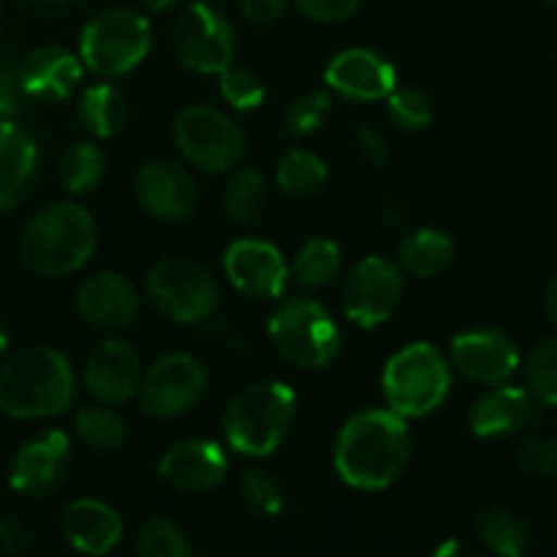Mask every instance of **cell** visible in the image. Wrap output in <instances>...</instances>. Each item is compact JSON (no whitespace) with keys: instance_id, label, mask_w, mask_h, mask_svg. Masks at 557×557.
<instances>
[{"instance_id":"23","label":"cell","mask_w":557,"mask_h":557,"mask_svg":"<svg viewBox=\"0 0 557 557\" xmlns=\"http://www.w3.org/2000/svg\"><path fill=\"white\" fill-rule=\"evenodd\" d=\"M38 180V145L20 123L0 117V212L14 210Z\"/></svg>"},{"instance_id":"35","label":"cell","mask_w":557,"mask_h":557,"mask_svg":"<svg viewBox=\"0 0 557 557\" xmlns=\"http://www.w3.org/2000/svg\"><path fill=\"white\" fill-rule=\"evenodd\" d=\"M239 498L259 517H277L283 511L281 482L261 468H245L239 476Z\"/></svg>"},{"instance_id":"12","label":"cell","mask_w":557,"mask_h":557,"mask_svg":"<svg viewBox=\"0 0 557 557\" xmlns=\"http://www.w3.org/2000/svg\"><path fill=\"white\" fill-rule=\"evenodd\" d=\"M403 297V270L384 256H368L351 267L343 283V310L362 330L392 319Z\"/></svg>"},{"instance_id":"5","label":"cell","mask_w":557,"mask_h":557,"mask_svg":"<svg viewBox=\"0 0 557 557\" xmlns=\"http://www.w3.org/2000/svg\"><path fill=\"white\" fill-rule=\"evenodd\" d=\"M384 397L403 419L433 413L451 389V370L444 354L430 343L400 348L384 368Z\"/></svg>"},{"instance_id":"10","label":"cell","mask_w":557,"mask_h":557,"mask_svg":"<svg viewBox=\"0 0 557 557\" xmlns=\"http://www.w3.org/2000/svg\"><path fill=\"white\" fill-rule=\"evenodd\" d=\"M174 52L196 74H221L234 63V27L221 9L190 3L174 22Z\"/></svg>"},{"instance_id":"6","label":"cell","mask_w":557,"mask_h":557,"mask_svg":"<svg viewBox=\"0 0 557 557\" xmlns=\"http://www.w3.org/2000/svg\"><path fill=\"white\" fill-rule=\"evenodd\" d=\"M152 47L147 16L131 9H109L92 16L79 36V60L96 76L114 79L134 71Z\"/></svg>"},{"instance_id":"22","label":"cell","mask_w":557,"mask_h":557,"mask_svg":"<svg viewBox=\"0 0 557 557\" xmlns=\"http://www.w3.org/2000/svg\"><path fill=\"white\" fill-rule=\"evenodd\" d=\"M65 544L82 555H109L123 539V520L109 504L96 498L71 500L60 517Z\"/></svg>"},{"instance_id":"24","label":"cell","mask_w":557,"mask_h":557,"mask_svg":"<svg viewBox=\"0 0 557 557\" xmlns=\"http://www.w3.org/2000/svg\"><path fill=\"white\" fill-rule=\"evenodd\" d=\"M533 395L520 386L498 384L479 397L471 411V433L476 438H506L520 433L533 419Z\"/></svg>"},{"instance_id":"44","label":"cell","mask_w":557,"mask_h":557,"mask_svg":"<svg viewBox=\"0 0 557 557\" xmlns=\"http://www.w3.org/2000/svg\"><path fill=\"white\" fill-rule=\"evenodd\" d=\"M288 9V0H239V14L253 25H272Z\"/></svg>"},{"instance_id":"18","label":"cell","mask_w":557,"mask_h":557,"mask_svg":"<svg viewBox=\"0 0 557 557\" xmlns=\"http://www.w3.org/2000/svg\"><path fill=\"white\" fill-rule=\"evenodd\" d=\"M82 379L98 403L117 406V403L131 400L139 392L141 381L139 354L131 343L117 341V337L98 343L87 357Z\"/></svg>"},{"instance_id":"45","label":"cell","mask_w":557,"mask_h":557,"mask_svg":"<svg viewBox=\"0 0 557 557\" xmlns=\"http://www.w3.org/2000/svg\"><path fill=\"white\" fill-rule=\"evenodd\" d=\"M544 313L557 326V275L547 283V292H544Z\"/></svg>"},{"instance_id":"8","label":"cell","mask_w":557,"mask_h":557,"mask_svg":"<svg viewBox=\"0 0 557 557\" xmlns=\"http://www.w3.org/2000/svg\"><path fill=\"white\" fill-rule=\"evenodd\" d=\"M174 141L188 163L201 172L223 174L245 158V134L215 107L194 103L174 120Z\"/></svg>"},{"instance_id":"32","label":"cell","mask_w":557,"mask_h":557,"mask_svg":"<svg viewBox=\"0 0 557 557\" xmlns=\"http://www.w3.org/2000/svg\"><path fill=\"white\" fill-rule=\"evenodd\" d=\"M223 205H226L232 221L253 223L267 207V183L261 172H256V169L234 172V177L226 185V194H223Z\"/></svg>"},{"instance_id":"46","label":"cell","mask_w":557,"mask_h":557,"mask_svg":"<svg viewBox=\"0 0 557 557\" xmlns=\"http://www.w3.org/2000/svg\"><path fill=\"white\" fill-rule=\"evenodd\" d=\"M473 547H468V544H460V542H446L441 544L438 549H435V555L438 557H446V555H471Z\"/></svg>"},{"instance_id":"3","label":"cell","mask_w":557,"mask_h":557,"mask_svg":"<svg viewBox=\"0 0 557 557\" xmlns=\"http://www.w3.org/2000/svg\"><path fill=\"white\" fill-rule=\"evenodd\" d=\"M96 223L74 201H54L27 221L20 234V259L33 275L65 277L90 261Z\"/></svg>"},{"instance_id":"42","label":"cell","mask_w":557,"mask_h":557,"mask_svg":"<svg viewBox=\"0 0 557 557\" xmlns=\"http://www.w3.org/2000/svg\"><path fill=\"white\" fill-rule=\"evenodd\" d=\"M357 145H359V156H362L364 163H368L370 169H375V172H381V169L389 163V150H386L384 139H381L379 131L370 128V125H364V128L357 131Z\"/></svg>"},{"instance_id":"15","label":"cell","mask_w":557,"mask_h":557,"mask_svg":"<svg viewBox=\"0 0 557 557\" xmlns=\"http://www.w3.org/2000/svg\"><path fill=\"white\" fill-rule=\"evenodd\" d=\"M223 270L237 292L256 299H277L286 292L288 267L281 250L264 239H237L226 248Z\"/></svg>"},{"instance_id":"29","label":"cell","mask_w":557,"mask_h":557,"mask_svg":"<svg viewBox=\"0 0 557 557\" xmlns=\"http://www.w3.org/2000/svg\"><path fill=\"white\" fill-rule=\"evenodd\" d=\"M343 253L332 239L315 237L302 245L292 264L294 281L302 288H324L341 275Z\"/></svg>"},{"instance_id":"34","label":"cell","mask_w":557,"mask_h":557,"mask_svg":"<svg viewBox=\"0 0 557 557\" xmlns=\"http://www.w3.org/2000/svg\"><path fill=\"white\" fill-rule=\"evenodd\" d=\"M525 381L533 400L557 408V335L536 343L528 354Z\"/></svg>"},{"instance_id":"25","label":"cell","mask_w":557,"mask_h":557,"mask_svg":"<svg viewBox=\"0 0 557 557\" xmlns=\"http://www.w3.org/2000/svg\"><path fill=\"white\" fill-rule=\"evenodd\" d=\"M455 261V243L438 228H417L408 234L397 250V267L403 275L413 277H438Z\"/></svg>"},{"instance_id":"16","label":"cell","mask_w":557,"mask_h":557,"mask_svg":"<svg viewBox=\"0 0 557 557\" xmlns=\"http://www.w3.org/2000/svg\"><path fill=\"white\" fill-rule=\"evenodd\" d=\"M324 76L326 85L348 101H381L397 87L395 65L364 47L337 52L326 65Z\"/></svg>"},{"instance_id":"19","label":"cell","mask_w":557,"mask_h":557,"mask_svg":"<svg viewBox=\"0 0 557 557\" xmlns=\"http://www.w3.org/2000/svg\"><path fill=\"white\" fill-rule=\"evenodd\" d=\"M134 188L139 205L158 221H185L196 207V183L188 169L180 166V163H145L136 174Z\"/></svg>"},{"instance_id":"47","label":"cell","mask_w":557,"mask_h":557,"mask_svg":"<svg viewBox=\"0 0 557 557\" xmlns=\"http://www.w3.org/2000/svg\"><path fill=\"white\" fill-rule=\"evenodd\" d=\"M180 0H145V5L150 11H166V9H172V5H177Z\"/></svg>"},{"instance_id":"31","label":"cell","mask_w":557,"mask_h":557,"mask_svg":"<svg viewBox=\"0 0 557 557\" xmlns=\"http://www.w3.org/2000/svg\"><path fill=\"white\" fill-rule=\"evenodd\" d=\"M277 188L288 196H313L324 188L326 183V166L315 152L310 150H292L283 156L277 163Z\"/></svg>"},{"instance_id":"11","label":"cell","mask_w":557,"mask_h":557,"mask_svg":"<svg viewBox=\"0 0 557 557\" xmlns=\"http://www.w3.org/2000/svg\"><path fill=\"white\" fill-rule=\"evenodd\" d=\"M207 392V370L190 354H166L141 373L139 406L147 417L169 419L199 406Z\"/></svg>"},{"instance_id":"41","label":"cell","mask_w":557,"mask_h":557,"mask_svg":"<svg viewBox=\"0 0 557 557\" xmlns=\"http://www.w3.org/2000/svg\"><path fill=\"white\" fill-rule=\"evenodd\" d=\"M33 536L20 520L14 517H0V553L5 555H25L30 553Z\"/></svg>"},{"instance_id":"40","label":"cell","mask_w":557,"mask_h":557,"mask_svg":"<svg viewBox=\"0 0 557 557\" xmlns=\"http://www.w3.org/2000/svg\"><path fill=\"white\" fill-rule=\"evenodd\" d=\"M294 3H297V9L302 11L308 20L332 25V22L351 20V16L362 9L364 0H294Z\"/></svg>"},{"instance_id":"28","label":"cell","mask_w":557,"mask_h":557,"mask_svg":"<svg viewBox=\"0 0 557 557\" xmlns=\"http://www.w3.org/2000/svg\"><path fill=\"white\" fill-rule=\"evenodd\" d=\"M76 435H79L87 449L112 455V451L123 449L125 441H128V424L107 403L103 406H87L76 413Z\"/></svg>"},{"instance_id":"17","label":"cell","mask_w":557,"mask_h":557,"mask_svg":"<svg viewBox=\"0 0 557 557\" xmlns=\"http://www.w3.org/2000/svg\"><path fill=\"white\" fill-rule=\"evenodd\" d=\"M226 471V451L205 438L180 441L158 460V476L177 493H210L223 482Z\"/></svg>"},{"instance_id":"13","label":"cell","mask_w":557,"mask_h":557,"mask_svg":"<svg viewBox=\"0 0 557 557\" xmlns=\"http://www.w3.org/2000/svg\"><path fill=\"white\" fill-rule=\"evenodd\" d=\"M451 364L462 379L473 384H506L520 368V351L506 332L479 326L455 335L451 341Z\"/></svg>"},{"instance_id":"21","label":"cell","mask_w":557,"mask_h":557,"mask_svg":"<svg viewBox=\"0 0 557 557\" xmlns=\"http://www.w3.org/2000/svg\"><path fill=\"white\" fill-rule=\"evenodd\" d=\"M82 60L60 47H38L16 65V82L22 96L38 101H63L79 87Z\"/></svg>"},{"instance_id":"9","label":"cell","mask_w":557,"mask_h":557,"mask_svg":"<svg viewBox=\"0 0 557 557\" xmlns=\"http://www.w3.org/2000/svg\"><path fill=\"white\" fill-rule=\"evenodd\" d=\"M147 297L158 313L177 324H199L218 305L215 277L190 259H163L147 275Z\"/></svg>"},{"instance_id":"37","label":"cell","mask_w":557,"mask_h":557,"mask_svg":"<svg viewBox=\"0 0 557 557\" xmlns=\"http://www.w3.org/2000/svg\"><path fill=\"white\" fill-rule=\"evenodd\" d=\"M386 107H389V120L400 131H422L433 123V103L422 90H392L386 96Z\"/></svg>"},{"instance_id":"27","label":"cell","mask_w":557,"mask_h":557,"mask_svg":"<svg viewBox=\"0 0 557 557\" xmlns=\"http://www.w3.org/2000/svg\"><path fill=\"white\" fill-rule=\"evenodd\" d=\"M79 120L90 136H96V139H112L128 123V103H125L123 92L117 87L107 85V82L90 85L82 92Z\"/></svg>"},{"instance_id":"51","label":"cell","mask_w":557,"mask_h":557,"mask_svg":"<svg viewBox=\"0 0 557 557\" xmlns=\"http://www.w3.org/2000/svg\"><path fill=\"white\" fill-rule=\"evenodd\" d=\"M555 63H557V54H555Z\"/></svg>"},{"instance_id":"33","label":"cell","mask_w":557,"mask_h":557,"mask_svg":"<svg viewBox=\"0 0 557 557\" xmlns=\"http://www.w3.org/2000/svg\"><path fill=\"white\" fill-rule=\"evenodd\" d=\"M136 553L141 557H188L194 553V544L174 520L150 517L136 533Z\"/></svg>"},{"instance_id":"1","label":"cell","mask_w":557,"mask_h":557,"mask_svg":"<svg viewBox=\"0 0 557 557\" xmlns=\"http://www.w3.org/2000/svg\"><path fill=\"white\" fill-rule=\"evenodd\" d=\"M411 462V430L389 408L354 413L335 441V471L348 487L386 490Z\"/></svg>"},{"instance_id":"20","label":"cell","mask_w":557,"mask_h":557,"mask_svg":"<svg viewBox=\"0 0 557 557\" xmlns=\"http://www.w3.org/2000/svg\"><path fill=\"white\" fill-rule=\"evenodd\" d=\"M76 310L101 332H120L139 315V294L120 272H96L76 292Z\"/></svg>"},{"instance_id":"4","label":"cell","mask_w":557,"mask_h":557,"mask_svg":"<svg viewBox=\"0 0 557 557\" xmlns=\"http://www.w3.org/2000/svg\"><path fill=\"white\" fill-rule=\"evenodd\" d=\"M297 417V395L283 381H259L228 400L223 435L245 457H270L286 441Z\"/></svg>"},{"instance_id":"36","label":"cell","mask_w":557,"mask_h":557,"mask_svg":"<svg viewBox=\"0 0 557 557\" xmlns=\"http://www.w3.org/2000/svg\"><path fill=\"white\" fill-rule=\"evenodd\" d=\"M218 76H221V96L226 98L234 109H239V112H250V109L264 103L267 87L256 71L232 63Z\"/></svg>"},{"instance_id":"48","label":"cell","mask_w":557,"mask_h":557,"mask_svg":"<svg viewBox=\"0 0 557 557\" xmlns=\"http://www.w3.org/2000/svg\"><path fill=\"white\" fill-rule=\"evenodd\" d=\"M5 348H9V332H5L3 321H0V357L5 354Z\"/></svg>"},{"instance_id":"26","label":"cell","mask_w":557,"mask_h":557,"mask_svg":"<svg viewBox=\"0 0 557 557\" xmlns=\"http://www.w3.org/2000/svg\"><path fill=\"white\" fill-rule=\"evenodd\" d=\"M476 536L490 553L500 557H522L531 553V525L506 506H487L476 517Z\"/></svg>"},{"instance_id":"49","label":"cell","mask_w":557,"mask_h":557,"mask_svg":"<svg viewBox=\"0 0 557 557\" xmlns=\"http://www.w3.org/2000/svg\"><path fill=\"white\" fill-rule=\"evenodd\" d=\"M41 3H47V5H65V3H71V0H41Z\"/></svg>"},{"instance_id":"38","label":"cell","mask_w":557,"mask_h":557,"mask_svg":"<svg viewBox=\"0 0 557 557\" xmlns=\"http://www.w3.org/2000/svg\"><path fill=\"white\" fill-rule=\"evenodd\" d=\"M326 114H330V96L321 90H310L305 96L294 98L292 107L283 114V131L288 136H308L324 125Z\"/></svg>"},{"instance_id":"39","label":"cell","mask_w":557,"mask_h":557,"mask_svg":"<svg viewBox=\"0 0 557 557\" xmlns=\"http://www.w3.org/2000/svg\"><path fill=\"white\" fill-rule=\"evenodd\" d=\"M517 468L528 479L549 482L557 479V435H539L517 451Z\"/></svg>"},{"instance_id":"2","label":"cell","mask_w":557,"mask_h":557,"mask_svg":"<svg viewBox=\"0 0 557 557\" xmlns=\"http://www.w3.org/2000/svg\"><path fill=\"white\" fill-rule=\"evenodd\" d=\"M76 375L60 351L30 346L0 364V411L11 419H52L74 406Z\"/></svg>"},{"instance_id":"30","label":"cell","mask_w":557,"mask_h":557,"mask_svg":"<svg viewBox=\"0 0 557 557\" xmlns=\"http://www.w3.org/2000/svg\"><path fill=\"white\" fill-rule=\"evenodd\" d=\"M107 169V158H103L101 147L92 141H74L63 150L58 161L60 183L65 185L69 194H87L96 188Z\"/></svg>"},{"instance_id":"14","label":"cell","mask_w":557,"mask_h":557,"mask_svg":"<svg viewBox=\"0 0 557 557\" xmlns=\"http://www.w3.org/2000/svg\"><path fill=\"white\" fill-rule=\"evenodd\" d=\"M71 468V441L63 430H49L27 441L11 460L9 484L27 498H44L63 484Z\"/></svg>"},{"instance_id":"50","label":"cell","mask_w":557,"mask_h":557,"mask_svg":"<svg viewBox=\"0 0 557 557\" xmlns=\"http://www.w3.org/2000/svg\"><path fill=\"white\" fill-rule=\"evenodd\" d=\"M544 3H547V5H553V9L557 11V0H544Z\"/></svg>"},{"instance_id":"7","label":"cell","mask_w":557,"mask_h":557,"mask_svg":"<svg viewBox=\"0 0 557 557\" xmlns=\"http://www.w3.org/2000/svg\"><path fill=\"white\" fill-rule=\"evenodd\" d=\"M270 341L286 362L302 370L326 368L341 354V330L313 299H288L272 313Z\"/></svg>"},{"instance_id":"43","label":"cell","mask_w":557,"mask_h":557,"mask_svg":"<svg viewBox=\"0 0 557 557\" xmlns=\"http://www.w3.org/2000/svg\"><path fill=\"white\" fill-rule=\"evenodd\" d=\"M20 82H16V69L5 54H0V117H11L20 109Z\"/></svg>"}]
</instances>
